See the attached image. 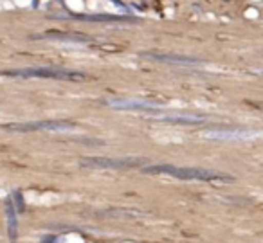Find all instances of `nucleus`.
Returning <instances> with one entry per match:
<instances>
[{
    "instance_id": "nucleus-1",
    "label": "nucleus",
    "mask_w": 263,
    "mask_h": 243,
    "mask_svg": "<svg viewBox=\"0 0 263 243\" xmlns=\"http://www.w3.org/2000/svg\"><path fill=\"white\" fill-rule=\"evenodd\" d=\"M143 173H155V175H170L175 178H184V180H202V182H234L233 177L218 171H208L200 167H182L173 166V164H154V166L141 167Z\"/></svg>"
},
{
    "instance_id": "nucleus-2",
    "label": "nucleus",
    "mask_w": 263,
    "mask_h": 243,
    "mask_svg": "<svg viewBox=\"0 0 263 243\" xmlns=\"http://www.w3.org/2000/svg\"><path fill=\"white\" fill-rule=\"evenodd\" d=\"M2 76L9 78H45V80H60V81H83L87 74L80 70H65V69H47V67H29V69H13L2 70Z\"/></svg>"
},
{
    "instance_id": "nucleus-3",
    "label": "nucleus",
    "mask_w": 263,
    "mask_h": 243,
    "mask_svg": "<svg viewBox=\"0 0 263 243\" xmlns=\"http://www.w3.org/2000/svg\"><path fill=\"white\" fill-rule=\"evenodd\" d=\"M2 130L27 134V132H69L74 128L70 121H31V123H8L2 124Z\"/></svg>"
},
{
    "instance_id": "nucleus-4",
    "label": "nucleus",
    "mask_w": 263,
    "mask_h": 243,
    "mask_svg": "<svg viewBox=\"0 0 263 243\" xmlns=\"http://www.w3.org/2000/svg\"><path fill=\"white\" fill-rule=\"evenodd\" d=\"M80 164L83 167H90V170H123V167L143 166V160L132 159V157H124V159H110V157H85Z\"/></svg>"
},
{
    "instance_id": "nucleus-5",
    "label": "nucleus",
    "mask_w": 263,
    "mask_h": 243,
    "mask_svg": "<svg viewBox=\"0 0 263 243\" xmlns=\"http://www.w3.org/2000/svg\"><path fill=\"white\" fill-rule=\"evenodd\" d=\"M105 105L117 110H141V112H155L161 108V103L143 101V99H110Z\"/></svg>"
},
{
    "instance_id": "nucleus-6",
    "label": "nucleus",
    "mask_w": 263,
    "mask_h": 243,
    "mask_svg": "<svg viewBox=\"0 0 263 243\" xmlns=\"http://www.w3.org/2000/svg\"><path fill=\"white\" fill-rule=\"evenodd\" d=\"M34 40H56V42H70V44H87L92 42V36L83 33H40V34H33Z\"/></svg>"
},
{
    "instance_id": "nucleus-7",
    "label": "nucleus",
    "mask_w": 263,
    "mask_h": 243,
    "mask_svg": "<svg viewBox=\"0 0 263 243\" xmlns=\"http://www.w3.org/2000/svg\"><path fill=\"white\" fill-rule=\"evenodd\" d=\"M4 213H6V221H8V236L13 243L18 238V216H16V209L13 205L11 198H6L4 202Z\"/></svg>"
},
{
    "instance_id": "nucleus-8",
    "label": "nucleus",
    "mask_w": 263,
    "mask_h": 243,
    "mask_svg": "<svg viewBox=\"0 0 263 243\" xmlns=\"http://www.w3.org/2000/svg\"><path fill=\"white\" fill-rule=\"evenodd\" d=\"M254 132H249V130H215V132H208L205 137L209 139H222V141H238V139H251L254 137Z\"/></svg>"
},
{
    "instance_id": "nucleus-9",
    "label": "nucleus",
    "mask_w": 263,
    "mask_h": 243,
    "mask_svg": "<svg viewBox=\"0 0 263 243\" xmlns=\"http://www.w3.org/2000/svg\"><path fill=\"white\" fill-rule=\"evenodd\" d=\"M141 56H148L152 60L166 63H184V65H200V60L197 58H184V56H172V54H159V52H141Z\"/></svg>"
},
{
    "instance_id": "nucleus-10",
    "label": "nucleus",
    "mask_w": 263,
    "mask_h": 243,
    "mask_svg": "<svg viewBox=\"0 0 263 243\" xmlns=\"http://www.w3.org/2000/svg\"><path fill=\"white\" fill-rule=\"evenodd\" d=\"M159 121L164 123H173V124H200L205 123L204 117H195V116H179V117H161Z\"/></svg>"
},
{
    "instance_id": "nucleus-11",
    "label": "nucleus",
    "mask_w": 263,
    "mask_h": 243,
    "mask_svg": "<svg viewBox=\"0 0 263 243\" xmlns=\"http://www.w3.org/2000/svg\"><path fill=\"white\" fill-rule=\"evenodd\" d=\"M13 205H15V209H16V213H24L26 211V203H24V196H22V193L20 191H15L13 193Z\"/></svg>"
},
{
    "instance_id": "nucleus-12",
    "label": "nucleus",
    "mask_w": 263,
    "mask_h": 243,
    "mask_svg": "<svg viewBox=\"0 0 263 243\" xmlns=\"http://www.w3.org/2000/svg\"><path fill=\"white\" fill-rule=\"evenodd\" d=\"M261 106H263V105H261Z\"/></svg>"
}]
</instances>
